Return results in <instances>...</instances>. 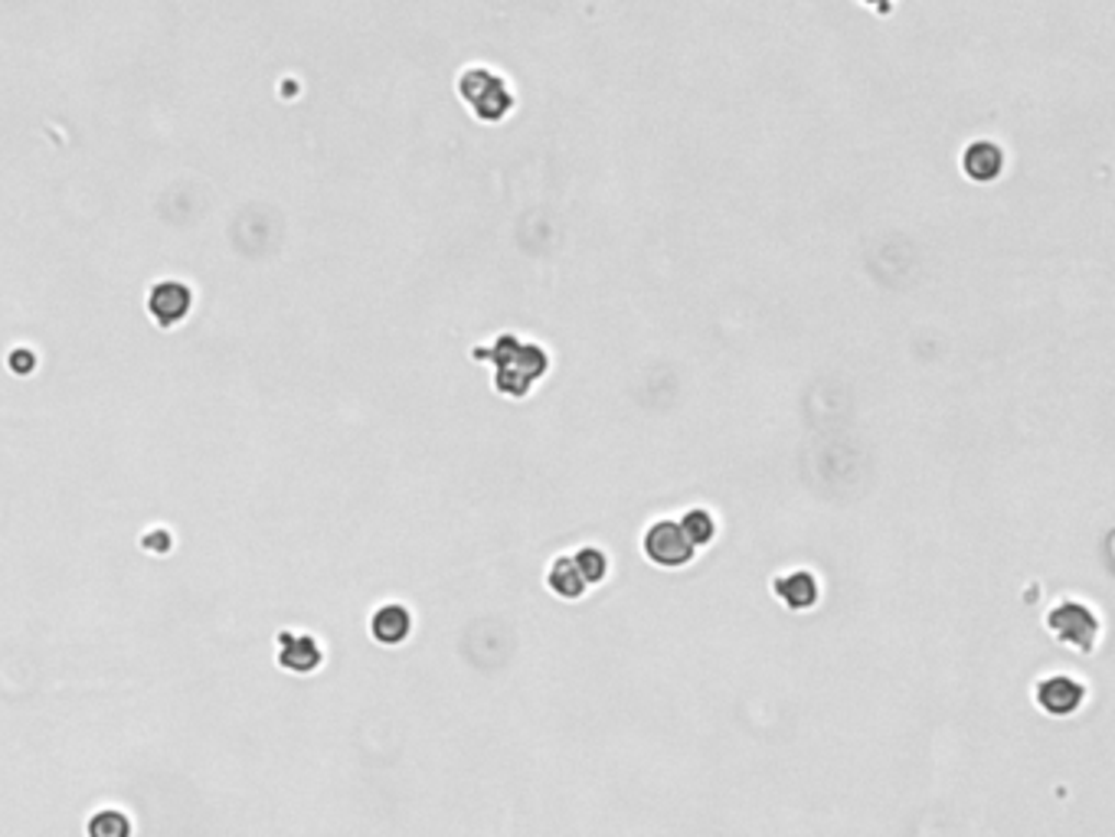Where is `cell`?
<instances>
[{
    "label": "cell",
    "instance_id": "1",
    "mask_svg": "<svg viewBox=\"0 0 1115 837\" xmlns=\"http://www.w3.org/2000/svg\"><path fill=\"white\" fill-rule=\"evenodd\" d=\"M472 357L491 366V383L504 399H527L530 389L553 366V357L540 340L517 335V331H500L487 343H478Z\"/></svg>",
    "mask_w": 1115,
    "mask_h": 837
},
{
    "label": "cell",
    "instance_id": "2",
    "mask_svg": "<svg viewBox=\"0 0 1115 837\" xmlns=\"http://www.w3.org/2000/svg\"><path fill=\"white\" fill-rule=\"evenodd\" d=\"M455 92L481 125H504L517 112V89L504 72L484 63H472L455 76Z\"/></svg>",
    "mask_w": 1115,
    "mask_h": 837
},
{
    "label": "cell",
    "instance_id": "3",
    "mask_svg": "<svg viewBox=\"0 0 1115 837\" xmlns=\"http://www.w3.org/2000/svg\"><path fill=\"white\" fill-rule=\"evenodd\" d=\"M1100 629H1103V622H1100L1096 609H1090V606L1080 602V599L1057 602V606L1047 612V632H1050L1057 642H1063V645H1070V648H1077V652H1083V655H1090V652L1096 648Z\"/></svg>",
    "mask_w": 1115,
    "mask_h": 837
},
{
    "label": "cell",
    "instance_id": "4",
    "mask_svg": "<svg viewBox=\"0 0 1115 837\" xmlns=\"http://www.w3.org/2000/svg\"><path fill=\"white\" fill-rule=\"evenodd\" d=\"M641 553L654 566H661V569H680V566H687L697 556L694 543L684 536L680 523L671 520V517H661V520L647 523V530L641 536Z\"/></svg>",
    "mask_w": 1115,
    "mask_h": 837
},
{
    "label": "cell",
    "instance_id": "5",
    "mask_svg": "<svg viewBox=\"0 0 1115 837\" xmlns=\"http://www.w3.org/2000/svg\"><path fill=\"white\" fill-rule=\"evenodd\" d=\"M958 168L965 173V180L988 186V183H998L1007 173V151L994 138H975V142L965 145Z\"/></svg>",
    "mask_w": 1115,
    "mask_h": 837
},
{
    "label": "cell",
    "instance_id": "6",
    "mask_svg": "<svg viewBox=\"0 0 1115 837\" xmlns=\"http://www.w3.org/2000/svg\"><path fill=\"white\" fill-rule=\"evenodd\" d=\"M1034 697H1037V706L1047 716H1073L1086 700V687L1073 674H1050V677L1037 680Z\"/></svg>",
    "mask_w": 1115,
    "mask_h": 837
},
{
    "label": "cell",
    "instance_id": "7",
    "mask_svg": "<svg viewBox=\"0 0 1115 837\" xmlns=\"http://www.w3.org/2000/svg\"><path fill=\"white\" fill-rule=\"evenodd\" d=\"M148 312L160 328H173L190 312V289L183 282H158L148 295Z\"/></svg>",
    "mask_w": 1115,
    "mask_h": 837
},
{
    "label": "cell",
    "instance_id": "8",
    "mask_svg": "<svg viewBox=\"0 0 1115 837\" xmlns=\"http://www.w3.org/2000/svg\"><path fill=\"white\" fill-rule=\"evenodd\" d=\"M773 592L789 606V609H814L818 599H821V582L811 569H792V573H782L776 576L773 582Z\"/></svg>",
    "mask_w": 1115,
    "mask_h": 837
},
{
    "label": "cell",
    "instance_id": "9",
    "mask_svg": "<svg viewBox=\"0 0 1115 837\" xmlns=\"http://www.w3.org/2000/svg\"><path fill=\"white\" fill-rule=\"evenodd\" d=\"M547 589H550L556 599H563V602H576V599L586 596L589 586H586V579L579 576L573 556H570V553H560V556L550 563V569H547Z\"/></svg>",
    "mask_w": 1115,
    "mask_h": 837
},
{
    "label": "cell",
    "instance_id": "10",
    "mask_svg": "<svg viewBox=\"0 0 1115 837\" xmlns=\"http://www.w3.org/2000/svg\"><path fill=\"white\" fill-rule=\"evenodd\" d=\"M413 629V619L403 606H383L376 615H373V638L383 642V645H399L406 642Z\"/></svg>",
    "mask_w": 1115,
    "mask_h": 837
},
{
    "label": "cell",
    "instance_id": "11",
    "mask_svg": "<svg viewBox=\"0 0 1115 837\" xmlns=\"http://www.w3.org/2000/svg\"><path fill=\"white\" fill-rule=\"evenodd\" d=\"M677 523H680L684 536L694 543V550H700V546H707V543L717 540V517H713L707 507H690V510H684V513L677 517Z\"/></svg>",
    "mask_w": 1115,
    "mask_h": 837
},
{
    "label": "cell",
    "instance_id": "12",
    "mask_svg": "<svg viewBox=\"0 0 1115 837\" xmlns=\"http://www.w3.org/2000/svg\"><path fill=\"white\" fill-rule=\"evenodd\" d=\"M570 556H573V563H576L579 576L586 579V586L606 582V576H609V556H606L599 546H579V550L570 553Z\"/></svg>",
    "mask_w": 1115,
    "mask_h": 837
},
{
    "label": "cell",
    "instance_id": "13",
    "mask_svg": "<svg viewBox=\"0 0 1115 837\" xmlns=\"http://www.w3.org/2000/svg\"><path fill=\"white\" fill-rule=\"evenodd\" d=\"M92 837H128V822L119 815V812H102L95 822H92Z\"/></svg>",
    "mask_w": 1115,
    "mask_h": 837
},
{
    "label": "cell",
    "instance_id": "14",
    "mask_svg": "<svg viewBox=\"0 0 1115 837\" xmlns=\"http://www.w3.org/2000/svg\"><path fill=\"white\" fill-rule=\"evenodd\" d=\"M867 10H874L877 16H890L893 13V7H897V0H860Z\"/></svg>",
    "mask_w": 1115,
    "mask_h": 837
}]
</instances>
